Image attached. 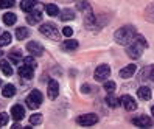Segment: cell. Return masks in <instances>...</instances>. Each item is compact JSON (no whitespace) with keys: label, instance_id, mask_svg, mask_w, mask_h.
<instances>
[{"label":"cell","instance_id":"obj_1","mask_svg":"<svg viewBox=\"0 0 154 129\" xmlns=\"http://www.w3.org/2000/svg\"><path fill=\"white\" fill-rule=\"evenodd\" d=\"M146 41H145V38L143 36H140V34H135V38L126 45V53H128V56L131 58V59H139L140 56H142V53H143V50L146 48Z\"/></svg>","mask_w":154,"mask_h":129},{"label":"cell","instance_id":"obj_2","mask_svg":"<svg viewBox=\"0 0 154 129\" xmlns=\"http://www.w3.org/2000/svg\"><path fill=\"white\" fill-rule=\"evenodd\" d=\"M135 34H137V31H135L134 26L132 25H126V26H122V28H119L115 31L114 39H115V42H119L120 45H128L135 38Z\"/></svg>","mask_w":154,"mask_h":129},{"label":"cell","instance_id":"obj_3","mask_svg":"<svg viewBox=\"0 0 154 129\" xmlns=\"http://www.w3.org/2000/svg\"><path fill=\"white\" fill-rule=\"evenodd\" d=\"M39 31L45 36L47 39L50 41H58L61 38V34H59V30L56 28V25H53V23H44L39 26Z\"/></svg>","mask_w":154,"mask_h":129},{"label":"cell","instance_id":"obj_4","mask_svg":"<svg viewBox=\"0 0 154 129\" xmlns=\"http://www.w3.org/2000/svg\"><path fill=\"white\" fill-rule=\"evenodd\" d=\"M42 94L39 90H31L28 97H26V106L30 109H38L41 104H42Z\"/></svg>","mask_w":154,"mask_h":129},{"label":"cell","instance_id":"obj_5","mask_svg":"<svg viewBox=\"0 0 154 129\" xmlns=\"http://www.w3.org/2000/svg\"><path fill=\"white\" fill-rule=\"evenodd\" d=\"M111 75V67L107 66V64H101V66H98L94 72V78L97 81H106Z\"/></svg>","mask_w":154,"mask_h":129},{"label":"cell","instance_id":"obj_6","mask_svg":"<svg viewBox=\"0 0 154 129\" xmlns=\"http://www.w3.org/2000/svg\"><path fill=\"white\" fill-rule=\"evenodd\" d=\"M76 123L81 126H94L95 123H98V115L95 114H84L76 118Z\"/></svg>","mask_w":154,"mask_h":129},{"label":"cell","instance_id":"obj_7","mask_svg":"<svg viewBox=\"0 0 154 129\" xmlns=\"http://www.w3.org/2000/svg\"><path fill=\"white\" fill-rule=\"evenodd\" d=\"M26 50H28V53L31 54V56H41V54L44 53L42 45L39 42H36V41H31V42L26 44Z\"/></svg>","mask_w":154,"mask_h":129},{"label":"cell","instance_id":"obj_8","mask_svg":"<svg viewBox=\"0 0 154 129\" xmlns=\"http://www.w3.org/2000/svg\"><path fill=\"white\" fill-rule=\"evenodd\" d=\"M120 101H122L123 107H125L126 110H129V112H134V110L137 109V103H135V100H134L132 97H129V95H123V97L120 98Z\"/></svg>","mask_w":154,"mask_h":129},{"label":"cell","instance_id":"obj_9","mask_svg":"<svg viewBox=\"0 0 154 129\" xmlns=\"http://www.w3.org/2000/svg\"><path fill=\"white\" fill-rule=\"evenodd\" d=\"M132 123L139 127H149L152 124V120L148 117V115H139L132 120Z\"/></svg>","mask_w":154,"mask_h":129},{"label":"cell","instance_id":"obj_10","mask_svg":"<svg viewBox=\"0 0 154 129\" xmlns=\"http://www.w3.org/2000/svg\"><path fill=\"white\" fill-rule=\"evenodd\" d=\"M47 95L50 100H56V97L59 95V84L56 81H50L47 86Z\"/></svg>","mask_w":154,"mask_h":129},{"label":"cell","instance_id":"obj_11","mask_svg":"<svg viewBox=\"0 0 154 129\" xmlns=\"http://www.w3.org/2000/svg\"><path fill=\"white\" fill-rule=\"evenodd\" d=\"M41 20H42V11L41 10H33V11H30L28 16H26V22L30 25H36Z\"/></svg>","mask_w":154,"mask_h":129},{"label":"cell","instance_id":"obj_12","mask_svg":"<svg viewBox=\"0 0 154 129\" xmlns=\"http://www.w3.org/2000/svg\"><path fill=\"white\" fill-rule=\"evenodd\" d=\"M34 67L28 66V64H23L22 67H19V76H22L23 79H31L34 76Z\"/></svg>","mask_w":154,"mask_h":129},{"label":"cell","instance_id":"obj_13","mask_svg":"<svg viewBox=\"0 0 154 129\" xmlns=\"http://www.w3.org/2000/svg\"><path fill=\"white\" fill-rule=\"evenodd\" d=\"M11 117L16 120V121H20V120L25 117V109L22 104H14L11 109Z\"/></svg>","mask_w":154,"mask_h":129},{"label":"cell","instance_id":"obj_14","mask_svg":"<svg viewBox=\"0 0 154 129\" xmlns=\"http://www.w3.org/2000/svg\"><path fill=\"white\" fill-rule=\"evenodd\" d=\"M97 20H98V17L94 13H89L84 19V26L87 30H97Z\"/></svg>","mask_w":154,"mask_h":129},{"label":"cell","instance_id":"obj_15","mask_svg":"<svg viewBox=\"0 0 154 129\" xmlns=\"http://www.w3.org/2000/svg\"><path fill=\"white\" fill-rule=\"evenodd\" d=\"M78 45H79L78 41L67 38V41H64V42L61 44V48H62V51H75L78 48Z\"/></svg>","mask_w":154,"mask_h":129},{"label":"cell","instance_id":"obj_16","mask_svg":"<svg viewBox=\"0 0 154 129\" xmlns=\"http://www.w3.org/2000/svg\"><path fill=\"white\" fill-rule=\"evenodd\" d=\"M135 70H137L135 64H129V66H126V67H123L120 70V76L122 78H131L134 73H135Z\"/></svg>","mask_w":154,"mask_h":129},{"label":"cell","instance_id":"obj_17","mask_svg":"<svg viewBox=\"0 0 154 129\" xmlns=\"http://www.w3.org/2000/svg\"><path fill=\"white\" fill-rule=\"evenodd\" d=\"M137 97H139L140 100H143V101L151 100V89H149V87H146V86L139 87V90H137Z\"/></svg>","mask_w":154,"mask_h":129},{"label":"cell","instance_id":"obj_18","mask_svg":"<svg viewBox=\"0 0 154 129\" xmlns=\"http://www.w3.org/2000/svg\"><path fill=\"white\" fill-rule=\"evenodd\" d=\"M36 0H22L20 2V8L25 11V13H30V11H33L34 8H36Z\"/></svg>","mask_w":154,"mask_h":129},{"label":"cell","instance_id":"obj_19","mask_svg":"<svg viewBox=\"0 0 154 129\" xmlns=\"http://www.w3.org/2000/svg\"><path fill=\"white\" fill-rule=\"evenodd\" d=\"M2 95H3L5 98H11V97H14V95H16V87H14L13 84H6V86H3V89H2Z\"/></svg>","mask_w":154,"mask_h":129},{"label":"cell","instance_id":"obj_20","mask_svg":"<svg viewBox=\"0 0 154 129\" xmlns=\"http://www.w3.org/2000/svg\"><path fill=\"white\" fill-rule=\"evenodd\" d=\"M0 70L3 72L5 76H11V75H13V69H11V66H10V62L5 61V59L0 61Z\"/></svg>","mask_w":154,"mask_h":129},{"label":"cell","instance_id":"obj_21","mask_svg":"<svg viewBox=\"0 0 154 129\" xmlns=\"http://www.w3.org/2000/svg\"><path fill=\"white\" fill-rule=\"evenodd\" d=\"M142 79H146V81L154 82V66H148L146 69H145L143 75H142Z\"/></svg>","mask_w":154,"mask_h":129},{"label":"cell","instance_id":"obj_22","mask_svg":"<svg viewBox=\"0 0 154 129\" xmlns=\"http://www.w3.org/2000/svg\"><path fill=\"white\" fill-rule=\"evenodd\" d=\"M145 19L151 23H154V3L146 6V10H145Z\"/></svg>","mask_w":154,"mask_h":129},{"label":"cell","instance_id":"obj_23","mask_svg":"<svg viewBox=\"0 0 154 129\" xmlns=\"http://www.w3.org/2000/svg\"><path fill=\"white\" fill-rule=\"evenodd\" d=\"M28 34H30L28 28H23V26H20V28H17V30H16V38H17V41H23V39H26V38H28Z\"/></svg>","mask_w":154,"mask_h":129},{"label":"cell","instance_id":"obj_24","mask_svg":"<svg viewBox=\"0 0 154 129\" xmlns=\"http://www.w3.org/2000/svg\"><path fill=\"white\" fill-rule=\"evenodd\" d=\"M106 104L111 109H115L119 104H122V101H120L119 97H106Z\"/></svg>","mask_w":154,"mask_h":129},{"label":"cell","instance_id":"obj_25","mask_svg":"<svg viewBox=\"0 0 154 129\" xmlns=\"http://www.w3.org/2000/svg\"><path fill=\"white\" fill-rule=\"evenodd\" d=\"M44 8H45V13H47L48 16H58L59 14V8L56 5H53V3H47Z\"/></svg>","mask_w":154,"mask_h":129},{"label":"cell","instance_id":"obj_26","mask_svg":"<svg viewBox=\"0 0 154 129\" xmlns=\"http://www.w3.org/2000/svg\"><path fill=\"white\" fill-rule=\"evenodd\" d=\"M59 16H61V20L62 22H67V20H73L75 19V13L72 11V10H64Z\"/></svg>","mask_w":154,"mask_h":129},{"label":"cell","instance_id":"obj_27","mask_svg":"<svg viewBox=\"0 0 154 129\" xmlns=\"http://www.w3.org/2000/svg\"><path fill=\"white\" fill-rule=\"evenodd\" d=\"M16 20H17V17H16L14 13H6V14H3V22H5L6 25H14Z\"/></svg>","mask_w":154,"mask_h":129},{"label":"cell","instance_id":"obj_28","mask_svg":"<svg viewBox=\"0 0 154 129\" xmlns=\"http://www.w3.org/2000/svg\"><path fill=\"white\" fill-rule=\"evenodd\" d=\"M11 44V34L10 33H2L0 34V47H5V45Z\"/></svg>","mask_w":154,"mask_h":129},{"label":"cell","instance_id":"obj_29","mask_svg":"<svg viewBox=\"0 0 154 129\" xmlns=\"http://www.w3.org/2000/svg\"><path fill=\"white\" fill-rule=\"evenodd\" d=\"M8 58L11 59V62H14V64H19V61L22 59V54H20V50H16V51H11L10 54H8Z\"/></svg>","mask_w":154,"mask_h":129},{"label":"cell","instance_id":"obj_30","mask_svg":"<svg viewBox=\"0 0 154 129\" xmlns=\"http://www.w3.org/2000/svg\"><path fill=\"white\" fill-rule=\"evenodd\" d=\"M41 121H42V115L41 114H33L30 117V124L31 126H38V124H41Z\"/></svg>","mask_w":154,"mask_h":129},{"label":"cell","instance_id":"obj_31","mask_svg":"<svg viewBox=\"0 0 154 129\" xmlns=\"http://www.w3.org/2000/svg\"><path fill=\"white\" fill-rule=\"evenodd\" d=\"M8 121H10V115H8L6 112H0V127L6 126Z\"/></svg>","mask_w":154,"mask_h":129},{"label":"cell","instance_id":"obj_32","mask_svg":"<svg viewBox=\"0 0 154 129\" xmlns=\"http://www.w3.org/2000/svg\"><path fill=\"white\" fill-rule=\"evenodd\" d=\"M14 3H16V0H0V8H2V10H6V8L14 6Z\"/></svg>","mask_w":154,"mask_h":129},{"label":"cell","instance_id":"obj_33","mask_svg":"<svg viewBox=\"0 0 154 129\" xmlns=\"http://www.w3.org/2000/svg\"><path fill=\"white\" fill-rule=\"evenodd\" d=\"M104 82H106V84H104V90L107 92V94H112V92L115 90V87H117L115 82L114 81H104Z\"/></svg>","mask_w":154,"mask_h":129},{"label":"cell","instance_id":"obj_34","mask_svg":"<svg viewBox=\"0 0 154 129\" xmlns=\"http://www.w3.org/2000/svg\"><path fill=\"white\" fill-rule=\"evenodd\" d=\"M76 8H78L79 11H87V10H90V6H89V3H87V2H78Z\"/></svg>","mask_w":154,"mask_h":129},{"label":"cell","instance_id":"obj_35","mask_svg":"<svg viewBox=\"0 0 154 129\" xmlns=\"http://www.w3.org/2000/svg\"><path fill=\"white\" fill-rule=\"evenodd\" d=\"M62 34H64L66 38H70V36L73 34V28H72V26H64V28H62Z\"/></svg>","mask_w":154,"mask_h":129},{"label":"cell","instance_id":"obj_36","mask_svg":"<svg viewBox=\"0 0 154 129\" xmlns=\"http://www.w3.org/2000/svg\"><path fill=\"white\" fill-rule=\"evenodd\" d=\"M23 62H25V64H28V66H31V67H36V61L33 59V56L23 58Z\"/></svg>","mask_w":154,"mask_h":129},{"label":"cell","instance_id":"obj_37","mask_svg":"<svg viewBox=\"0 0 154 129\" xmlns=\"http://www.w3.org/2000/svg\"><path fill=\"white\" fill-rule=\"evenodd\" d=\"M81 90H83L84 94H87V92L90 90V87H89V86H83V87H81Z\"/></svg>","mask_w":154,"mask_h":129},{"label":"cell","instance_id":"obj_38","mask_svg":"<svg viewBox=\"0 0 154 129\" xmlns=\"http://www.w3.org/2000/svg\"><path fill=\"white\" fill-rule=\"evenodd\" d=\"M151 114H152V118H154V106L151 107Z\"/></svg>","mask_w":154,"mask_h":129},{"label":"cell","instance_id":"obj_39","mask_svg":"<svg viewBox=\"0 0 154 129\" xmlns=\"http://www.w3.org/2000/svg\"><path fill=\"white\" fill-rule=\"evenodd\" d=\"M2 84H3V82H2V79H0V86H2Z\"/></svg>","mask_w":154,"mask_h":129},{"label":"cell","instance_id":"obj_40","mask_svg":"<svg viewBox=\"0 0 154 129\" xmlns=\"http://www.w3.org/2000/svg\"><path fill=\"white\" fill-rule=\"evenodd\" d=\"M0 56H2V51H0Z\"/></svg>","mask_w":154,"mask_h":129}]
</instances>
